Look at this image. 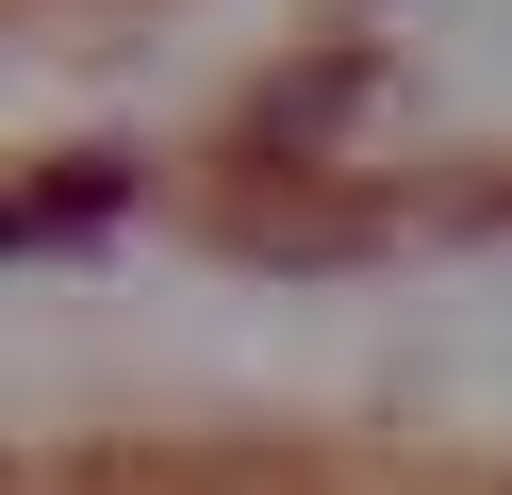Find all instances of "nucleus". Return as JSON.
Returning <instances> with one entry per match:
<instances>
[{
  "instance_id": "nucleus-1",
  "label": "nucleus",
  "mask_w": 512,
  "mask_h": 495,
  "mask_svg": "<svg viewBox=\"0 0 512 495\" xmlns=\"http://www.w3.org/2000/svg\"><path fill=\"white\" fill-rule=\"evenodd\" d=\"M100 215H133V165H50V182H17V215H0V248H83Z\"/></svg>"
}]
</instances>
